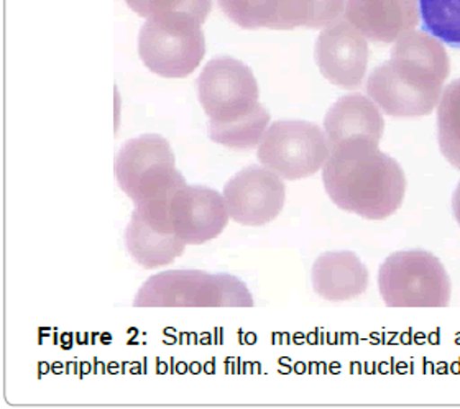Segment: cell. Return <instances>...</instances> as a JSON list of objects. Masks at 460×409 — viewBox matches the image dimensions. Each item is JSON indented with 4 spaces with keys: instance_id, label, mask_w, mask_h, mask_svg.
<instances>
[{
    "instance_id": "obj_19",
    "label": "cell",
    "mask_w": 460,
    "mask_h": 409,
    "mask_svg": "<svg viewBox=\"0 0 460 409\" xmlns=\"http://www.w3.org/2000/svg\"><path fill=\"white\" fill-rule=\"evenodd\" d=\"M269 124L270 112L265 107L259 114L235 124L209 125V137L212 142L229 147L232 150H250L260 145Z\"/></svg>"
},
{
    "instance_id": "obj_12",
    "label": "cell",
    "mask_w": 460,
    "mask_h": 409,
    "mask_svg": "<svg viewBox=\"0 0 460 409\" xmlns=\"http://www.w3.org/2000/svg\"><path fill=\"white\" fill-rule=\"evenodd\" d=\"M347 0H257V29H324L344 12Z\"/></svg>"
},
{
    "instance_id": "obj_5",
    "label": "cell",
    "mask_w": 460,
    "mask_h": 409,
    "mask_svg": "<svg viewBox=\"0 0 460 409\" xmlns=\"http://www.w3.org/2000/svg\"><path fill=\"white\" fill-rule=\"evenodd\" d=\"M201 22L188 15L146 19L138 35L145 67L162 77L190 76L206 55Z\"/></svg>"
},
{
    "instance_id": "obj_10",
    "label": "cell",
    "mask_w": 460,
    "mask_h": 409,
    "mask_svg": "<svg viewBox=\"0 0 460 409\" xmlns=\"http://www.w3.org/2000/svg\"><path fill=\"white\" fill-rule=\"evenodd\" d=\"M317 67L331 84L342 89L362 86L368 67V43L345 20L324 27L316 41Z\"/></svg>"
},
{
    "instance_id": "obj_11",
    "label": "cell",
    "mask_w": 460,
    "mask_h": 409,
    "mask_svg": "<svg viewBox=\"0 0 460 409\" xmlns=\"http://www.w3.org/2000/svg\"><path fill=\"white\" fill-rule=\"evenodd\" d=\"M345 20L374 43H394L418 27V0H347Z\"/></svg>"
},
{
    "instance_id": "obj_16",
    "label": "cell",
    "mask_w": 460,
    "mask_h": 409,
    "mask_svg": "<svg viewBox=\"0 0 460 409\" xmlns=\"http://www.w3.org/2000/svg\"><path fill=\"white\" fill-rule=\"evenodd\" d=\"M125 245L135 262L146 270L170 265L181 257L186 247L181 238L154 227L137 209L125 228Z\"/></svg>"
},
{
    "instance_id": "obj_6",
    "label": "cell",
    "mask_w": 460,
    "mask_h": 409,
    "mask_svg": "<svg viewBox=\"0 0 460 409\" xmlns=\"http://www.w3.org/2000/svg\"><path fill=\"white\" fill-rule=\"evenodd\" d=\"M198 97L209 125L235 124L265 109L252 69L235 58H214L204 67Z\"/></svg>"
},
{
    "instance_id": "obj_18",
    "label": "cell",
    "mask_w": 460,
    "mask_h": 409,
    "mask_svg": "<svg viewBox=\"0 0 460 409\" xmlns=\"http://www.w3.org/2000/svg\"><path fill=\"white\" fill-rule=\"evenodd\" d=\"M422 30L460 51V0H418Z\"/></svg>"
},
{
    "instance_id": "obj_21",
    "label": "cell",
    "mask_w": 460,
    "mask_h": 409,
    "mask_svg": "<svg viewBox=\"0 0 460 409\" xmlns=\"http://www.w3.org/2000/svg\"><path fill=\"white\" fill-rule=\"evenodd\" d=\"M222 12L242 29L255 30L257 0H217Z\"/></svg>"
},
{
    "instance_id": "obj_17",
    "label": "cell",
    "mask_w": 460,
    "mask_h": 409,
    "mask_svg": "<svg viewBox=\"0 0 460 409\" xmlns=\"http://www.w3.org/2000/svg\"><path fill=\"white\" fill-rule=\"evenodd\" d=\"M438 140L444 158L460 170V79L442 91L438 105Z\"/></svg>"
},
{
    "instance_id": "obj_15",
    "label": "cell",
    "mask_w": 460,
    "mask_h": 409,
    "mask_svg": "<svg viewBox=\"0 0 460 409\" xmlns=\"http://www.w3.org/2000/svg\"><path fill=\"white\" fill-rule=\"evenodd\" d=\"M172 163L174 153L166 138L156 134L142 135L128 140L117 153L115 178L120 190L132 198L140 182Z\"/></svg>"
},
{
    "instance_id": "obj_1",
    "label": "cell",
    "mask_w": 460,
    "mask_h": 409,
    "mask_svg": "<svg viewBox=\"0 0 460 409\" xmlns=\"http://www.w3.org/2000/svg\"><path fill=\"white\" fill-rule=\"evenodd\" d=\"M449 73L441 41L426 31H410L394 41L392 58L372 71L367 94L390 117H424L439 105Z\"/></svg>"
},
{
    "instance_id": "obj_2",
    "label": "cell",
    "mask_w": 460,
    "mask_h": 409,
    "mask_svg": "<svg viewBox=\"0 0 460 409\" xmlns=\"http://www.w3.org/2000/svg\"><path fill=\"white\" fill-rule=\"evenodd\" d=\"M323 182L337 208L368 220L394 216L408 184L400 163L368 138H349L331 148Z\"/></svg>"
},
{
    "instance_id": "obj_20",
    "label": "cell",
    "mask_w": 460,
    "mask_h": 409,
    "mask_svg": "<svg viewBox=\"0 0 460 409\" xmlns=\"http://www.w3.org/2000/svg\"><path fill=\"white\" fill-rule=\"evenodd\" d=\"M128 7L145 19L188 15L204 23L211 12L212 0H125Z\"/></svg>"
},
{
    "instance_id": "obj_3",
    "label": "cell",
    "mask_w": 460,
    "mask_h": 409,
    "mask_svg": "<svg viewBox=\"0 0 460 409\" xmlns=\"http://www.w3.org/2000/svg\"><path fill=\"white\" fill-rule=\"evenodd\" d=\"M378 288L390 307H446L451 278L441 260L426 250L394 252L378 270Z\"/></svg>"
},
{
    "instance_id": "obj_22",
    "label": "cell",
    "mask_w": 460,
    "mask_h": 409,
    "mask_svg": "<svg viewBox=\"0 0 460 409\" xmlns=\"http://www.w3.org/2000/svg\"><path fill=\"white\" fill-rule=\"evenodd\" d=\"M452 212H454V218L460 226V182L456 191H454V194H452Z\"/></svg>"
},
{
    "instance_id": "obj_13",
    "label": "cell",
    "mask_w": 460,
    "mask_h": 409,
    "mask_svg": "<svg viewBox=\"0 0 460 409\" xmlns=\"http://www.w3.org/2000/svg\"><path fill=\"white\" fill-rule=\"evenodd\" d=\"M313 288L332 303L350 301L368 289L370 275L354 252H327L313 265Z\"/></svg>"
},
{
    "instance_id": "obj_9",
    "label": "cell",
    "mask_w": 460,
    "mask_h": 409,
    "mask_svg": "<svg viewBox=\"0 0 460 409\" xmlns=\"http://www.w3.org/2000/svg\"><path fill=\"white\" fill-rule=\"evenodd\" d=\"M224 196L206 186L182 184L166 206L170 232L186 245H201L219 237L229 222Z\"/></svg>"
},
{
    "instance_id": "obj_8",
    "label": "cell",
    "mask_w": 460,
    "mask_h": 409,
    "mask_svg": "<svg viewBox=\"0 0 460 409\" xmlns=\"http://www.w3.org/2000/svg\"><path fill=\"white\" fill-rule=\"evenodd\" d=\"M229 218L240 226L260 227L277 219L287 200L283 178L265 166H247L224 188Z\"/></svg>"
},
{
    "instance_id": "obj_14",
    "label": "cell",
    "mask_w": 460,
    "mask_h": 409,
    "mask_svg": "<svg viewBox=\"0 0 460 409\" xmlns=\"http://www.w3.org/2000/svg\"><path fill=\"white\" fill-rule=\"evenodd\" d=\"M324 130L331 148L349 138H368L378 145L384 137L385 120L370 97L347 94L327 111Z\"/></svg>"
},
{
    "instance_id": "obj_7",
    "label": "cell",
    "mask_w": 460,
    "mask_h": 409,
    "mask_svg": "<svg viewBox=\"0 0 460 409\" xmlns=\"http://www.w3.org/2000/svg\"><path fill=\"white\" fill-rule=\"evenodd\" d=\"M331 155V145L316 124L279 120L270 125L259 145L260 163L283 180H303L316 174Z\"/></svg>"
},
{
    "instance_id": "obj_4",
    "label": "cell",
    "mask_w": 460,
    "mask_h": 409,
    "mask_svg": "<svg viewBox=\"0 0 460 409\" xmlns=\"http://www.w3.org/2000/svg\"><path fill=\"white\" fill-rule=\"evenodd\" d=\"M137 307L253 306L249 288L232 275L199 270H172L146 280L135 296Z\"/></svg>"
}]
</instances>
